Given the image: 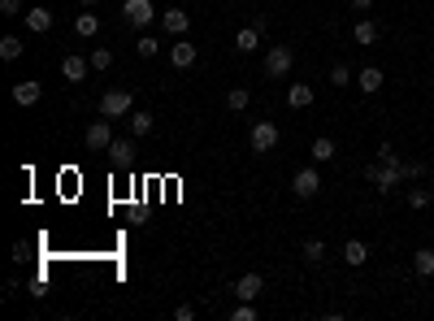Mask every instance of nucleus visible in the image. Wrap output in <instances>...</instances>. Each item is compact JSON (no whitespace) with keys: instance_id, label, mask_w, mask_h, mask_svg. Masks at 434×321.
Listing matches in <instances>:
<instances>
[{"instance_id":"obj_25","label":"nucleus","mask_w":434,"mask_h":321,"mask_svg":"<svg viewBox=\"0 0 434 321\" xmlns=\"http://www.w3.org/2000/svg\"><path fill=\"white\" fill-rule=\"evenodd\" d=\"M0 57H5V61H18V57H22V39H18V35H5V39H0Z\"/></svg>"},{"instance_id":"obj_19","label":"nucleus","mask_w":434,"mask_h":321,"mask_svg":"<svg viewBox=\"0 0 434 321\" xmlns=\"http://www.w3.org/2000/svg\"><path fill=\"white\" fill-rule=\"evenodd\" d=\"M352 39H356L360 48H369V44H378V22H369V18H360V22L352 26Z\"/></svg>"},{"instance_id":"obj_28","label":"nucleus","mask_w":434,"mask_h":321,"mask_svg":"<svg viewBox=\"0 0 434 321\" xmlns=\"http://www.w3.org/2000/svg\"><path fill=\"white\" fill-rule=\"evenodd\" d=\"M304 260H308V265H321V260H326V243H321V239H308V243H304Z\"/></svg>"},{"instance_id":"obj_36","label":"nucleus","mask_w":434,"mask_h":321,"mask_svg":"<svg viewBox=\"0 0 434 321\" xmlns=\"http://www.w3.org/2000/svg\"><path fill=\"white\" fill-rule=\"evenodd\" d=\"M83 5H87V9H91V5H100V0H83Z\"/></svg>"},{"instance_id":"obj_13","label":"nucleus","mask_w":434,"mask_h":321,"mask_svg":"<svg viewBox=\"0 0 434 321\" xmlns=\"http://www.w3.org/2000/svg\"><path fill=\"white\" fill-rule=\"evenodd\" d=\"M108 160H113L118 170H126L131 160H135V143L131 139H113V143H108Z\"/></svg>"},{"instance_id":"obj_17","label":"nucleus","mask_w":434,"mask_h":321,"mask_svg":"<svg viewBox=\"0 0 434 321\" xmlns=\"http://www.w3.org/2000/svg\"><path fill=\"white\" fill-rule=\"evenodd\" d=\"M44 87L39 83H14V104H22V109H31V104H39Z\"/></svg>"},{"instance_id":"obj_12","label":"nucleus","mask_w":434,"mask_h":321,"mask_svg":"<svg viewBox=\"0 0 434 321\" xmlns=\"http://www.w3.org/2000/svg\"><path fill=\"white\" fill-rule=\"evenodd\" d=\"M308 152H313V160H317V165H330V160L339 156V148H335V139H330V135H317Z\"/></svg>"},{"instance_id":"obj_14","label":"nucleus","mask_w":434,"mask_h":321,"mask_svg":"<svg viewBox=\"0 0 434 321\" xmlns=\"http://www.w3.org/2000/svg\"><path fill=\"white\" fill-rule=\"evenodd\" d=\"M161 22H166V31L178 35V39L191 31V14H183V9H166V14H161Z\"/></svg>"},{"instance_id":"obj_4","label":"nucleus","mask_w":434,"mask_h":321,"mask_svg":"<svg viewBox=\"0 0 434 321\" xmlns=\"http://www.w3.org/2000/svg\"><path fill=\"white\" fill-rule=\"evenodd\" d=\"M291 61H296L291 48H283V44L269 48V52H265V78H287V74H291Z\"/></svg>"},{"instance_id":"obj_32","label":"nucleus","mask_w":434,"mask_h":321,"mask_svg":"<svg viewBox=\"0 0 434 321\" xmlns=\"http://www.w3.org/2000/svg\"><path fill=\"white\" fill-rule=\"evenodd\" d=\"M404 178H425V165L421 160H404Z\"/></svg>"},{"instance_id":"obj_33","label":"nucleus","mask_w":434,"mask_h":321,"mask_svg":"<svg viewBox=\"0 0 434 321\" xmlns=\"http://www.w3.org/2000/svg\"><path fill=\"white\" fill-rule=\"evenodd\" d=\"M0 14H5V18H18V14H22V0H0Z\"/></svg>"},{"instance_id":"obj_6","label":"nucleus","mask_w":434,"mask_h":321,"mask_svg":"<svg viewBox=\"0 0 434 321\" xmlns=\"http://www.w3.org/2000/svg\"><path fill=\"white\" fill-rule=\"evenodd\" d=\"M291 191H296L300 200H313V195L321 191V174H317L313 165H304V170H296V178H291Z\"/></svg>"},{"instance_id":"obj_30","label":"nucleus","mask_w":434,"mask_h":321,"mask_svg":"<svg viewBox=\"0 0 434 321\" xmlns=\"http://www.w3.org/2000/svg\"><path fill=\"white\" fill-rule=\"evenodd\" d=\"M231 321H256V308H252V300H239V304L231 308Z\"/></svg>"},{"instance_id":"obj_24","label":"nucleus","mask_w":434,"mask_h":321,"mask_svg":"<svg viewBox=\"0 0 434 321\" xmlns=\"http://www.w3.org/2000/svg\"><path fill=\"white\" fill-rule=\"evenodd\" d=\"M248 104H252V91H248V87H231V96H226V109H231V113H243Z\"/></svg>"},{"instance_id":"obj_2","label":"nucleus","mask_w":434,"mask_h":321,"mask_svg":"<svg viewBox=\"0 0 434 321\" xmlns=\"http://www.w3.org/2000/svg\"><path fill=\"white\" fill-rule=\"evenodd\" d=\"M126 113H135V91H126V87L104 91V100H100V118H126Z\"/></svg>"},{"instance_id":"obj_20","label":"nucleus","mask_w":434,"mask_h":321,"mask_svg":"<svg viewBox=\"0 0 434 321\" xmlns=\"http://www.w3.org/2000/svg\"><path fill=\"white\" fill-rule=\"evenodd\" d=\"M256 48H261V31H256V26L248 22V26H243V31L235 35V52H256Z\"/></svg>"},{"instance_id":"obj_26","label":"nucleus","mask_w":434,"mask_h":321,"mask_svg":"<svg viewBox=\"0 0 434 321\" xmlns=\"http://www.w3.org/2000/svg\"><path fill=\"white\" fill-rule=\"evenodd\" d=\"M135 52H139V57H156V52H161V39H156V35H139V39H135Z\"/></svg>"},{"instance_id":"obj_10","label":"nucleus","mask_w":434,"mask_h":321,"mask_svg":"<svg viewBox=\"0 0 434 321\" xmlns=\"http://www.w3.org/2000/svg\"><path fill=\"white\" fill-rule=\"evenodd\" d=\"M22 18H26V31H35V35H48V31H52V9H44V5L26 9Z\"/></svg>"},{"instance_id":"obj_8","label":"nucleus","mask_w":434,"mask_h":321,"mask_svg":"<svg viewBox=\"0 0 434 321\" xmlns=\"http://www.w3.org/2000/svg\"><path fill=\"white\" fill-rule=\"evenodd\" d=\"M196 57H200V48H196L191 39H178V44L170 48V61H174V70H191V66H196Z\"/></svg>"},{"instance_id":"obj_21","label":"nucleus","mask_w":434,"mask_h":321,"mask_svg":"<svg viewBox=\"0 0 434 321\" xmlns=\"http://www.w3.org/2000/svg\"><path fill=\"white\" fill-rule=\"evenodd\" d=\"M74 35H83V39L100 35V14H79L74 18Z\"/></svg>"},{"instance_id":"obj_18","label":"nucleus","mask_w":434,"mask_h":321,"mask_svg":"<svg viewBox=\"0 0 434 321\" xmlns=\"http://www.w3.org/2000/svg\"><path fill=\"white\" fill-rule=\"evenodd\" d=\"M339 256H343V265H352V270H360V265H365V260H369V248H365V243H360V239H348V243H343V252H339Z\"/></svg>"},{"instance_id":"obj_3","label":"nucleus","mask_w":434,"mask_h":321,"mask_svg":"<svg viewBox=\"0 0 434 321\" xmlns=\"http://www.w3.org/2000/svg\"><path fill=\"white\" fill-rule=\"evenodd\" d=\"M122 18H126V26H135V31H148V26L156 22V9H152V0H126V5H122Z\"/></svg>"},{"instance_id":"obj_1","label":"nucleus","mask_w":434,"mask_h":321,"mask_svg":"<svg viewBox=\"0 0 434 321\" xmlns=\"http://www.w3.org/2000/svg\"><path fill=\"white\" fill-rule=\"evenodd\" d=\"M365 178H369L373 191H383V195L395 191L400 183H408V178H404V160H400V152H395L391 143H378V160L365 170Z\"/></svg>"},{"instance_id":"obj_11","label":"nucleus","mask_w":434,"mask_h":321,"mask_svg":"<svg viewBox=\"0 0 434 321\" xmlns=\"http://www.w3.org/2000/svg\"><path fill=\"white\" fill-rule=\"evenodd\" d=\"M383 83H387V74L378 70V66H365V70L356 74V87H360L365 96H373V91H383Z\"/></svg>"},{"instance_id":"obj_23","label":"nucleus","mask_w":434,"mask_h":321,"mask_svg":"<svg viewBox=\"0 0 434 321\" xmlns=\"http://www.w3.org/2000/svg\"><path fill=\"white\" fill-rule=\"evenodd\" d=\"M413 270H417L421 278L434 274V248H417V252H413Z\"/></svg>"},{"instance_id":"obj_9","label":"nucleus","mask_w":434,"mask_h":321,"mask_svg":"<svg viewBox=\"0 0 434 321\" xmlns=\"http://www.w3.org/2000/svg\"><path fill=\"white\" fill-rule=\"evenodd\" d=\"M83 139H87L91 152H108V143H113V131H108V122H91Z\"/></svg>"},{"instance_id":"obj_16","label":"nucleus","mask_w":434,"mask_h":321,"mask_svg":"<svg viewBox=\"0 0 434 321\" xmlns=\"http://www.w3.org/2000/svg\"><path fill=\"white\" fill-rule=\"evenodd\" d=\"M313 100H317V91H313L308 83H291V87H287V104H291V109H308Z\"/></svg>"},{"instance_id":"obj_35","label":"nucleus","mask_w":434,"mask_h":321,"mask_svg":"<svg viewBox=\"0 0 434 321\" xmlns=\"http://www.w3.org/2000/svg\"><path fill=\"white\" fill-rule=\"evenodd\" d=\"M373 9V0H352V14H369Z\"/></svg>"},{"instance_id":"obj_22","label":"nucleus","mask_w":434,"mask_h":321,"mask_svg":"<svg viewBox=\"0 0 434 321\" xmlns=\"http://www.w3.org/2000/svg\"><path fill=\"white\" fill-rule=\"evenodd\" d=\"M152 126H156V122H152V113H148V109H135V113H131V135H135V139L152 135Z\"/></svg>"},{"instance_id":"obj_37","label":"nucleus","mask_w":434,"mask_h":321,"mask_svg":"<svg viewBox=\"0 0 434 321\" xmlns=\"http://www.w3.org/2000/svg\"><path fill=\"white\" fill-rule=\"evenodd\" d=\"M430 226H434V218H430Z\"/></svg>"},{"instance_id":"obj_27","label":"nucleus","mask_w":434,"mask_h":321,"mask_svg":"<svg viewBox=\"0 0 434 321\" xmlns=\"http://www.w3.org/2000/svg\"><path fill=\"white\" fill-rule=\"evenodd\" d=\"M108 66H113V52H108V48H91V70L104 74Z\"/></svg>"},{"instance_id":"obj_31","label":"nucleus","mask_w":434,"mask_h":321,"mask_svg":"<svg viewBox=\"0 0 434 321\" xmlns=\"http://www.w3.org/2000/svg\"><path fill=\"white\" fill-rule=\"evenodd\" d=\"M408 208H430V191L425 187H413L408 191Z\"/></svg>"},{"instance_id":"obj_15","label":"nucleus","mask_w":434,"mask_h":321,"mask_svg":"<svg viewBox=\"0 0 434 321\" xmlns=\"http://www.w3.org/2000/svg\"><path fill=\"white\" fill-rule=\"evenodd\" d=\"M265 291V278L261 274H243L239 282H235V300H256Z\"/></svg>"},{"instance_id":"obj_7","label":"nucleus","mask_w":434,"mask_h":321,"mask_svg":"<svg viewBox=\"0 0 434 321\" xmlns=\"http://www.w3.org/2000/svg\"><path fill=\"white\" fill-rule=\"evenodd\" d=\"M87 74H91V57H79V52L61 57V78H66V83H83Z\"/></svg>"},{"instance_id":"obj_5","label":"nucleus","mask_w":434,"mask_h":321,"mask_svg":"<svg viewBox=\"0 0 434 321\" xmlns=\"http://www.w3.org/2000/svg\"><path fill=\"white\" fill-rule=\"evenodd\" d=\"M278 139H283V135H278V126H274V122H256V126H252V135H248L252 152H274V148H278Z\"/></svg>"},{"instance_id":"obj_34","label":"nucleus","mask_w":434,"mask_h":321,"mask_svg":"<svg viewBox=\"0 0 434 321\" xmlns=\"http://www.w3.org/2000/svg\"><path fill=\"white\" fill-rule=\"evenodd\" d=\"M174 317H178V321H196V308H191V304H178Z\"/></svg>"},{"instance_id":"obj_29","label":"nucleus","mask_w":434,"mask_h":321,"mask_svg":"<svg viewBox=\"0 0 434 321\" xmlns=\"http://www.w3.org/2000/svg\"><path fill=\"white\" fill-rule=\"evenodd\" d=\"M330 83H335V87H352V83H356V74H352V70H348V66L339 61V66L330 70Z\"/></svg>"}]
</instances>
